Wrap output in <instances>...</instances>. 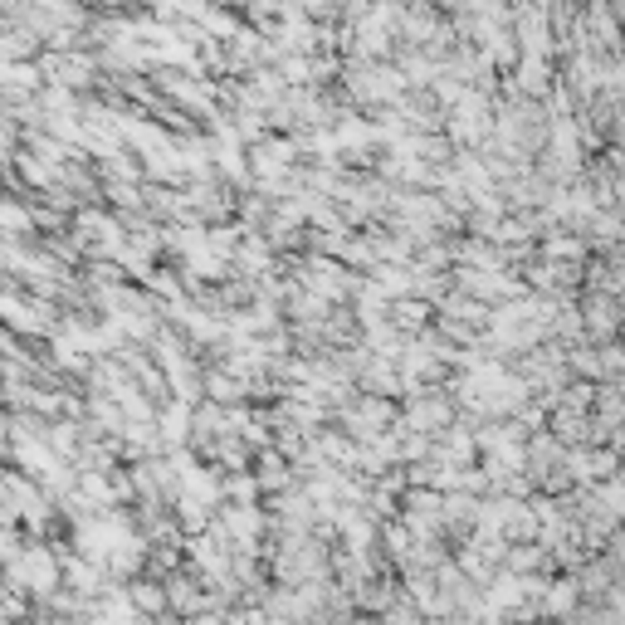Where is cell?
I'll return each mask as SVG.
<instances>
[{
	"label": "cell",
	"instance_id": "6da1fadb",
	"mask_svg": "<svg viewBox=\"0 0 625 625\" xmlns=\"http://www.w3.org/2000/svg\"><path fill=\"white\" fill-rule=\"evenodd\" d=\"M54 576H59L54 557H50V552H40V547H34L25 562H15V582H30V586H40V592H50Z\"/></svg>",
	"mask_w": 625,
	"mask_h": 625
},
{
	"label": "cell",
	"instance_id": "7a4b0ae2",
	"mask_svg": "<svg viewBox=\"0 0 625 625\" xmlns=\"http://www.w3.org/2000/svg\"><path fill=\"white\" fill-rule=\"evenodd\" d=\"M523 89H533V93H543V89H547V79H543V64H537V59L523 69Z\"/></svg>",
	"mask_w": 625,
	"mask_h": 625
}]
</instances>
